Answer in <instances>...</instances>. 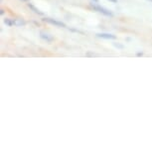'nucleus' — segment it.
I'll return each mask as SVG.
<instances>
[{"mask_svg": "<svg viewBox=\"0 0 152 152\" xmlns=\"http://www.w3.org/2000/svg\"><path fill=\"white\" fill-rule=\"evenodd\" d=\"M4 23L7 25L8 27H12L13 25H14L13 19H9V18H5V19H4Z\"/></svg>", "mask_w": 152, "mask_h": 152, "instance_id": "0eeeda50", "label": "nucleus"}, {"mask_svg": "<svg viewBox=\"0 0 152 152\" xmlns=\"http://www.w3.org/2000/svg\"><path fill=\"white\" fill-rule=\"evenodd\" d=\"M93 2H94V3H99V0H91Z\"/></svg>", "mask_w": 152, "mask_h": 152, "instance_id": "ddd939ff", "label": "nucleus"}, {"mask_svg": "<svg viewBox=\"0 0 152 152\" xmlns=\"http://www.w3.org/2000/svg\"><path fill=\"white\" fill-rule=\"evenodd\" d=\"M21 1H23V2H29V0H21Z\"/></svg>", "mask_w": 152, "mask_h": 152, "instance_id": "4468645a", "label": "nucleus"}, {"mask_svg": "<svg viewBox=\"0 0 152 152\" xmlns=\"http://www.w3.org/2000/svg\"><path fill=\"white\" fill-rule=\"evenodd\" d=\"M96 37L102 39H105V40H115L116 36L113 35V34H110V33H97Z\"/></svg>", "mask_w": 152, "mask_h": 152, "instance_id": "7ed1b4c3", "label": "nucleus"}, {"mask_svg": "<svg viewBox=\"0 0 152 152\" xmlns=\"http://www.w3.org/2000/svg\"><path fill=\"white\" fill-rule=\"evenodd\" d=\"M40 38L48 43H52L54 41V37L52 35H50V34L45 33V32H40Z\"/></svg>", "mask_w": 152, "mask_h": 152, "instance_id": "20e7f679", "label": "nucleus"}, {"mask_svg": "<svg viewBox=\"0 0 152 152\" xmlns=\"http://www.w3.org/2000/svg\"><path fill=\"white\" fill-rule=\"evenodd\" d=\"M27 6L29 7L30 9L33 11L34 13L37 14V15H40V16H43V15H44V13H43L42 11H40L36 6H34V5H33L32 3H27Z\"/></svg>", "mask_w": 152, "mask_h": 152, "instance_id": "39448f33", "label": "nucleus"}, {"mask_svg": "<svg viewBox=\"0 0 152 152\" xmlns=\"http://www.w3.org/2000/svg\"><path fill=\"white\" fill-rule=\"evenodd\" d=\"M70 31H72V32H76V33H80V34H84V32H82V31L80 30H77V29H69Z\"/></svg>", "mask_w": 152, "mask_h": 152, "instance_id": "6e6552de", "label": "nucleus"}, {"mask_svg": "<svg viewBox=\"0 0 152 152\" xmlns=\"http://www.w3.org/2000/svg\"><path fill=\"white\" fill-rule=\"evenodd\" d=\"M147 1H149V2H152V0H147Z\"/></svg>", "mask_w": 152, "mask_h": 152, "instance_id": "2eb2a0df", "label": "nucleus"}, {"mask_svg": "<svg viewBox=\"0 0 152 152\" xmlns=\"http://www.w3.org/2000/svg\"><path fill=\"white\" fill-rule=\"evenodd\" d=\"M142 55H143V53H140V52L136 54V56H142Z\"/></svg>", "mask_w": 152, "mask_h": 152, "instance_id": "9b49d317", "label": "nucleus"}, {"mask_svg": "<svg viewBox=\"0 0 152 152\" xmlns=\"http://www.w3.org/2000/svg\"><path fill=\"white\" fill-rule=\"evenodd\" d=\"M90 5H91V7L93 8V9H94V11H96V12H99V13H100V14H102V15L107 16V17H113V13L111 12L110 10L107 9L105 7L100 6V5H99L97 3L91 2V3Z\"/></svg>", "mask_w": 152, "mask_h": 152, "instance_id": "f257e3e1", "label": "nucleus"}, {"mask_svg": "<svg viewBox=\"0 0 152 152\" xmlns=\"http://www.w3.org/2000/svg\"><path fill=\"white\" fill-rule=\"evenodd\" d=\"M13 22H14V25L17 27H20V26H24L26 25V21L23 20L21 18H17V19H13Z\"/></svg>", "mask_w": 152, "mask_h": 152, "instance_id": "423d86ee", "label": "nucleus"}, {"mask_svg": "<svg viewBox=\"0 0 152 152\" xmlns=\"http://www.w3.org/2000/svg\"><path fill=\"white\" fill-rule=\"evenodd\" d=\"M44 22H47L49 24H52L54 26H57V27H62V28H66V24L64 22L62 21H58V20H55V19H52V18H47V17H45V18L42 19Z\"/></svg>", "mask_w": 152, "mask_h": 152, "instance_id": "f03ea898", "label": "nucleus"}, {"mask_svg": "<svg viewBox=\"0 0 152 152\" xmlns=\"http://www.w3.org/2000/svg\"><path fill=\"white\" fill-rule=\"evenodd\" d=\"M110 2H113V3H116L117 2V0H110Z\"/></svg>", "mask_w": 152, "mask_h": 152, "instance_id": "f8f14e48", "label": "nucleus"}, {"mask_svg": "<svg viewBox=\"0 0 152 152\" xmlns=\"http://www.w3.org/2000/svg\"><path fill=\"white\" fill-rule=\"evenodd\" d=\"M114 46H115V47L116 48H120V49H122L123 48V46L122 45H119V44H116V43H114V44H113Z\"/></svg>", "mask_w": 152, "mask_h": 152, "instance_id": "1a4fd4ad", "label": "nucleus"}, {"mask_svg": "<svg viewBox=\"0 0 152 152\" xmlns=\"http://www.w3.org/2000/svg\"><path fill=\"white\" fill-rule=\"evenodd\" d=\"M4 13H5L4 9H1V10H0V14H1V15H4Z\"/></svg>", "mask_w": 152, "mask_h": 152, "instance_id": "9d476101", "label": "nucleus"}]
</instances>
